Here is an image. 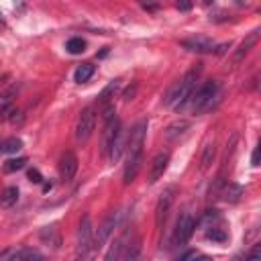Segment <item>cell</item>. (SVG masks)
<instances>
[{"mask_svg":"<svg viewBox=\"0 0 261 261\" xmlns=\"http://www.w3.org/2000/svg\"><path fill=\"white\" fill-rule=\"evenodd\" d=\"M198 78H200V68H192L190 72H186V76H184V78H180V80H178V94H176V100H174L172 108L182 110V108L188 104L190 96H192V94H194V90H196V82H198Z\"/></svg>","mask_w":261,"mask_h":261,"instance_id":"obj_1","label":"cell"},{"mask_svg":"<svg viewBox=\"0 0 261 261\" xmlns=\"http://www.w3.org/2000/svg\"><path fill=\"white\" fill-rule=\"evenodd\" d=\"M216 92H218V84H216L214 80L204 82V84L196 90V94H192L190 100H188V102H192V104H190L192 110H194L196 114L204 112V110L212 104V98H216Z\"/></svg>","mask_w":261,"mask_h":261,"instance_id":"obj_2","label":"cell"},{"mask_svg":"<svg viewBox=\"0 0 261 261\" xmlns=\"http://www.w3.org/2000/svg\"><path fill=\"white\" fill-rule=\"evenodd\" d=\"M92 249H94V224L90 214H84L78 229V255L88 257Z\"/></svg>","mask_w":261,"mask_h":261,"instance_id":"obj_3","label":"cell"},{"mask_svg":"<svg viewBox=\"0 0 261 261\" xmlns=\"http://www.w3.org/2000/svg\"><path fill=\"white\" fill-rule=\"evenodd\" d=\"M94 128H96V110L94 106H86L78 118V126H76V139L80 143H86L92 135H94Z\"/></svg>","mask_w":261,"mask_h":261,"instance_id":"obj_4","label":"cell"},{"mask_svg":"<svg viewBox=\"0 0 261 261\" xmlns=\"http://www.w3.org/2000/svg\"><path fill=\"white\" fill-rule=\"evenodd\" d=\"M194 229H196V220L192 218L190 212H184L180 214L178 222H176V229H174V245H186L190 241V237L194 235Z\"/></svg>","mask_w":261,"mask_h":261,"instance_id":"obj_5","label":"cell"},{"mask_svg":"<svg viewBox=\"0 0 261 261\" xmlns=\"http://www.w3.org/2000/svg\"><path fill=\"white\" fill-rule=\"evenodd\" d=\"M176 192H178L176 186H168V188L161 192V196H159V200H157V206H155V224H157V226H164V224H166V218H168V214H170V210H172V204H174V200H176Z\"/></svg>","mask_w":261,"mask_h":261,"instance_id":"obj_6","label":"cell"},{"mask_svg":"<svg viewBox=\"0 0 261 261\" xmlns=\"http://www.w3.org/2000/svg\"><path fill=\"white\" fill-rule=\"evenodd\" d=\"M116 224H118V212H110V214L100 222L98 231L94 233V249H96V251H100V249L106 245V241H108L110 235L114 233Z\"/></svg>","mask_w":261,"mask_h":261,"instance_id":"obj_7","label":"cell"},{"mask_svg":"<svg viewBox=\"0 0 261 261\" xmlns=\"http://www.w3.org/2000/svg\"><path fill=\"white\" fill-rule=\"evenodd\" d=\"M145 135H147V120H139V122H137L133 128L128 130V139H126V151H128V153H137V151H143Z\"/></svg>","mask_w":261,"mask_h":261,"instance_id":"obj_8","label":"cell"},{"mask_svg":"<svg viewBox=\"0 0 261 261\" xmlns=\"http://www.w3.org/2000/svg\"><path fill=\"white\" fill-rule=\"evenodd\" d=\"M141 168H143V151L128 153V157H126V166H124V172H122V182H124V186L133 184V182L137 180V176H139Z\"/></svg>","mask_w":261,"mask_h":261,"instance_id":"obj_9","label":"cell"},{"mask_svg":"<svg viewBox=\"0 0 261 261\" xmlns=\"http://www.w3.org/2000/svg\"><path fill=\"white\" fill-rule=\"evenodd\" d=\"M180 45L184 49L192 51V53H212V49H214V41L208 39V37H202V35L190 37V39H182Z\"/></svg>","mask_w":261,"mask_h":261,"instance_id":"obj_10","label":"cell"},{"mask_svg":"<svg viewBox=\"0 0 261 261\" xmlns=\"http://www.w3.org/2000/svg\"><path fill=\"white\" fill-rule=\"evenodd\" d=\"M126 139H128V133H126V128H122V124H120L118 135L114 137V141H112V145H110V149L106 153V157H108L110 164H116L122 157V153L126 149Z\"/></svg>","mask_w":261,"mask_h":261,"instance_id":"obj_11","label":"cell"},{"mask_svg":"<svg viewBox=\"0 0 261 261\" xmlns=\"http://www.w3.org/2000/svg\"><path fill=\"white\" fill-rule=\"evenodd\" d=\"M259 37H261V31L259 29H255V31H251L247 37H245V41H241V45L233 51V61L235 63H239V61H243L247 55H249V51L257 45V41H259Z\"/></svg>","mask_w":261,"mask_h":261,"instance_id":"obj_12","label":"cell"},{"mask_svg":"<svg viewBox=\"0 0 261 261\" xmlns=\"http://www.w3.org/2000/svg\"><path fill=\"white\" fill-rule=\"evenodd\" d=\"M118 128H120V120H118L116 116L104 122V130H102V139H100V145H102L100 149H102V153H104V155L108 153V149H110V145H112L114 137L118 135Z\"/></svg>","mask_w":261,"mask_h":261,"instance_id":"obj_13","label":"cell"},{"mask_svg":"<svg viewBox=\"0 0 261 261\" xmlns=\"http://www.w3.org/2000/svg\"><path fill=\"white\" fill-rule=\"evenodd\" d=\"M168 164H170V153H168V151H161V153H157V155L153 157L151 168H149V176H147L149 184H155V182L166 174Z\"/></svg>","mask_w":261,"mask_h":261,"instance_id":"obj_14","label":"cell"},{"mask_svg":"<svg viewBox=\"0 0 261 261\" xmlns=\"http://www.w3.org/2000/svg\"><path fill=\"white\" fill-rule=\"evenodd\" d=\"M76 172H78V157H76V153L66 151L61 155V159H59V176L68 182V180H72L76 176Z\"/></svg>","mask_w":261,"mask_h":261,"instance_id":"obj_15","label":"cell"},{"mask_svg":"<svg viewBox=\"0 0 261 261\" xmlns=\"http://www.w3.org/2000/svg\"><path fill=\"white\" fill-rule=\"evenodd\" d=\"M39 239H41V243H43L45 247H49V249H53V251H57V249L61 247V235H59V231H57L55 224L43 226L41 233H39Z\"/></svg>","mask_w":261,"mask_h":261,"instance_id":"obj_16","label":"cell"},{"mask_svg":"<svg viewBox=\"0 0 261 261\" xmlns=\"http://www.w3.org/2000/svg\"><path fill=\"white\" fill-rule=\"evenodd\" d=\"M3 259H15V261H33V259H43V255L35 249H29V247H23V249H15V251H5L0 253Z\"/></svg>","mask_w":261,"mask_h":261,"instance_id":"obj_17","label":"cell"},{"mask_svg":"<svg viewBox=\"0 0 261 261\" xmlns=\"http://www.w3.org/2000/svg\"><path fill=\"white\" fill-rule=\"evenodd\" d=\"M188 128H190V122H188V120H184V118L174 120V122H170V124L166 126L164 137H166L168 141H176V139H180V137L186 135V130H188Z\"/></svg>","mask_w":261,"mask_h":261,"instance_id":"obj_18","label":"cell"},{"mask_svg":"<svg viewBox=\"0 0 261 261\" xmlns=\"http://www.w3.org/2000/svg\"><path fill=\"white\" fill-rule=\"evenodd\" d=\"M243 194H245V188H243L241 184H235V182L224 184V188H222V192H220V196H222L226 202H231V204L239 202Z\"/></svg>","mask_w":261,"mask_h":261,"instance_id":"obj_19","label":"cell"},{"mask_svg":"<svg viewBox=\"0 0 261 261\" xmlns=\"http://www.w3.org/2000/svg\"><path fill=\"white\" fill-rule=\"evenodd\" d=\"M15 96H17V90H15V88L0 96V118H7V114L13 110V106H15Z\"/></svg>","mask_w":261,"mask_h":261,"instance_id":"obj_20","label":"cell"},{"mask_svg":"<svg viewBox=\"0 0 261 261\" xmlns=\"http://www.w3.org/2000/svg\"><path fill=\"white\" fill-rule=\"evenodd\" d=\"M126 241H128V237H126V235L118 237V239L112 243V247L108 249V253H106V261H112V259H122V251H124Z\"/></svg>","mask_w":261,"mask_h":261,"instance_id":"obj_21","label":"cell"},{"mask_svg":"<svg viewBox=\"0 0 261 261\" xmlns=\"http://www.w3.org/2000/svg\"><path fill=\"white\" fill-rule=\"evenodd\" d=\"M17 202H19V188H15V186L7 188L3 192V196H0V206L3 208H13Z\"/></svg>","mask_w":261,"mask_h":261,"instance_id":"obj_22","label":"cell"},{"mask_svg":"<svg viewBox=\"0 0 261 261\" xmlns=\"http://www.w3.org/2000/svg\"><path fill=\"white\" fill-rule=\"evenodd\" d=\"M214 157H216V145L214 143H208L202 151V157H200V170L206 172L212 164H214Z\"/></svg>","mask_w":261,"mask_h":261,"instance_id":"obj_23","label":"cell"},{"mask_svg":"<svg viewBox=\"0 0 261 261\" xmlns=\"http://www.w3.org/2000/svg\"><path fill=\"white\" fill-rule=\"evenodd\" d=\"M118 88H120V80H112V82H108V86L100 92V96H98V102L104 106V104H108L110 102V98H114V94L118 92Z\"/></svg>","mask_w":261,"mask_h":261,"instance_id":"obj_24","label":"cell"},{"mask_svg":"<svg viewBox=\"0 0 261 261\" xmlns=\"http://www.w3.org/2000/svg\"><path fill=\"white\" fill-rule=\"evenodd\" d=\"M139 251H141V241H139V237H135L133 241H126L124 251H122V259H137Z\"/></svg>","mask_w":261,"mask_h":261,"instance_id":"obj_25","label":"cell"},{"mask_svg":"<svg viewBox=\"0 0 261 261\" xmlns=\"http://www.w3.org/2000/svg\"><path fill=\"white\" fill-rule=\"evenodd\" d=\"M21 149H23V141L17 139V137H11V139H7V141L0 143V153L13 155V153H17V151H21Z\"/></svg>","mask_w":261,"mask_h":261,"instance_id":"obj_26","label":"cell"},{"mask_svg":"<svg viewBox=\"0 0 261 261\" xmlns=\"http://www.w3.org/2000/svg\"><path fill=\"white\" fill-rule=\"evenodd\" d=\"M92 74H94V66H92V63H82V66L76 70L74 80H76L78 84H84V82H88V80L92 78Z\"/></svg>","mask_w":261,"mask_h":261,"instance_id":"obj_27","label":"cell"},{"mask_svg":"<svg viewBox=\"0 0 261 261\" xmlns=\"http://www.w3.org/2000/svg\"><path fill=\"white\" fill-rule=\"evenodd\" d=\"M66 49L72 53V55H78V53H84L86 51V41L82 37H72L66 45Z\"/></svg>","mask_w":261,"mask_h":261,"instance_id":"obj_28","label":"cell"},{"mask_svg":"<svg viewBox=\"0 0 261 261\" xmlns=\"http://www.w3.org/2000/svg\"><path fill=\"white\" fill-rule=\"evenodd\" d=\"M25 166H27V157H13V159H9V161L5 164V172H7V174H13V172L23 170Z\"/></svg>","mask_w":261,"mask_h":261,"instance_id":"obj_29","label":"cell"},{"mask_svg":"<svg viewBox=\"0 0 261 261\" xmlns=\"http://www.w3.org/2000/svg\"><path fill=\"white\" fill-rule=\"evenodd\" d=\"M139 5L147 11V13H155L159 9V0H139Z\"/></svg>","mask_w":261,"mask_h":261,"instance_id":"obj_30","label":"cell"},{"mask_svg":"<svg viewBox=\"0 0 261 261\" xmlns=\"http://www.w3.org/2000/svg\"><path fill=\"white\" fill-rule=\"evenodd\" d=\"M222 188H224V180H222V178H218V180L214 182V186L210 188V198H218V196H220V192H222Z\"/></svg>","mask_w":261,"mask_h":261,"instance_id":"obj_31","label":"cell"},{"mask_svg":"<svg viewBox=\"0 0 261 261\" xmlns=\"http://www.w3.org/2000/svg\"><path fill=\"white\" fill-rule=\"evenodd\" d=\"M192 7H194V0H176V9L182 13L192 11Z\"/></svg>","mask_w":261,"mask_h":261,"instance_id":"obj_32","label":"cell"},{"mask_svg":"<svg viewBox=\"0 0 261 261\" xmlns=\"http://www.w3.org/2000/svg\"><path fill=\"white\" fill-rule=\"evenodd\" d=\"M114 116H116L114 106H112V104H104V106H102V118H104V122L110 120V118H114Z\"/></svg>","mask_w":261,"mask_h":261,"instance_id":"obj_33","label":"cell"},{"mask_svg":"<svg viewBox=\"0 0 261 261\" xmlns=\"http://www.w3.org/2000/svg\"><path fill=\"white\" fill-rule=\"evenodd\" d=\"M206 237H208V239H212V241H224V239H226V235H224L222 231H218V229L208 231V233H206Z\"/></svg>","mask_w":261,"mask_h":261,"instance_id":"obj_34","label":"cell"},{"mask_svg":"<svg viewBox=\"0 0 261 261\" xmlns=\"http://www.w3.org/2000/svg\"><path fill=\"white\" fill-rule=\"evenodd\" d=\"M137 88H139L137 84H133V86H130V88H126V92L122 94V100H124V102H128V100H133V98H135V94H137Z\"/></svg>","mask_w":261,"mask_h":261,"instance_id":"obj_35","label":"cell"},{"mask_svg":"<svg viewBox=\"0 0 261 261\" xmlns=\"http://www.w3.org/2000/svg\"><path fill=\"white\" fill-rule=\"evenodd\" d=\"M29 180H31L33 184H41V182H43V176H41L39 170L33 168V170H29Z\"/></svg>","mask_w":261,"mask_h":261,"instance_id":"obj_36","label":"cell"},{"mask_svg":"<svg viewBox=\"0 0 261 261\" xmlns=\"http://www.w3.org/2000/svg\"><path fill=\"white\" fill-rule=\"evenodd\" d=\"M226 49H231V43H220V45H214L212 53H216V55H224V53H226Z\"/></svg>","mask_w":261,"mask_h":261,"instance_id":"obj_37","label":"cell"},{"mask_svg":"<svg viewBox=\"0 0 261 261\" xmlns=\"http://www.w3.org/2000/svg\"><path fill=\"white\" fill-rule=\"evenodd\" d=\"M259 153H261L259 147H255V149H253V155H251V166H255V168L259 166Z\"/></svg>","mask_w":261,"mask_h":261,"instance_id":"obj_38","label":"cell"},{"mask_svg":"<svg viewBox=\"0 0 261 261\" xmlns=\"http://www.w3.org/2000/svg\"><path fill=\"white\" fill-rule=\"evenodd\" d=\"M259 255H261V247H259V245H255V247H253V251L247 255V259H257Z\"/></svg>","mask_w":261,"mask_h":261,"instance_id":"obj_39","label":"cell"},{"mask_svg":"<svg viewBox=\"0 0 261 261\" xmlns=\"http://www.w3.org/2000/svg\"><path fill=\"white\" fill-rule=\"evenodd\" d=\"M190 257H196V253H194V251H188V253L182 255V259H190Z\"/></svg>","mask_w":261,"mask_h":261,"instance_id":"obj_40","label":"cell"},{"mask_svg":"<svg viewBox=\"0 0 261 261\" xmlns=\"http://www.w3.org/2000/svg\"><path fill=\"white\" fill-rule=\"evenodd\" d=\"M212 3H214V0H202V5H206V7H208V5H212Z\"/></svg>","mask_w":261,"mask_h":261,"instance_id":"obj_41","label":"cell"},{"mask_svg":"<svg viewBox=\"0 0 261 261\" xmlns=\"http://www.w3.org/2000/svg\"><path fill=\"white\" fill-rule=\"evenodd\" d=\"M3 21H5V19H3V13H0V23H3Z\"/></svg>","mask_w":261,"mask_h":261,"instance_id":"obj_42","label":"cell"}]
</instances>
